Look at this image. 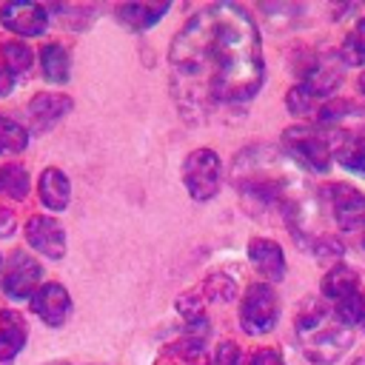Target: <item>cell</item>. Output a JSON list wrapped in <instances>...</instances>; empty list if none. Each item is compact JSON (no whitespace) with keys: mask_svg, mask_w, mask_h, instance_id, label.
Masks as SVG:
<instances>
[{"mask_svg":"<svg viewBox=\"0 0 365 365\" xmlns=\"http://www.w3.org/2000/svg\"><path fill=\"white\" fill-rule=\"evenodd\" d=\"M339 60L345 66H356V68H365V20H359L342 40V51H339Z\"/></svg>","mask_w":365,"mask_h":365,"instance_id":"cell-22","label":"cell"},{"mask_svg":"<svg viewBox=\"0 0 365 365\" xmlns=\"http://www.w3.org/2000/svg\"><path fill=\"white\" fill-rule=\"evenodd\" d=\"M0 23L20 37H40L48 29V11L37 3H3Z\"/></svg>","mask_w":365,"mask_h":365,"instance_id":"cell-9","label":"cell"},{"mask_svg":"<svg viewBox=\"0 0 365 365\" xmlns=\"http://www.w3.org/2000/svg\"><path fill=\"white\" fill-rule=\"evenodd\" d=\"M282 148L305 168L325 174L331 168V134L319 125H291L282 131Z\"/></svg>","mask_w":365,"mask_h":365,"instance_id":"cell-3","label":"cell"},{"mask_svg":"<svg viewBox=\"0 0 365 365\" xmlns=\"http://www.w3.org/2000/svg\"><path fill=\"white\" fill-rule=\"evenodd\" d=\"M354 291H359V277H356V271L348 268V265H331L328 274L322 277V297H325L331 305H334L336 299L354 294Z\"/></svg>","mask_w":365,"mask_h":365,"instance_id":"cell-17","label":"cell"},{"mask_svg":"<svg viewBox=\"0 0 365 365\" xmlns=\"http://www.w3.org/2000/svg\"><path fill=\"white\" fill-rule=\"evenodd\" d=\"M26 345V322L14 311H0V362H11Z\"/></svg>","mask_w":365,"mask_h":365,"instance_id":"cell-16","label":"cell"},{"mask_svg":"<svg viewBox=\"0 0 365 365\" xmlns=\"http://www.w3.org/2000/svg\"><path fill=\"white\" fill-rule=\"evenodd\" d=\"M208 291L214 294V299H231L234 297V282L225 279L222 274H217V277L208 279Z\"/></svg>","mask_w":365,"mask_h":365,"instance_id":"cell-23","label":"cell"},{"mask_svg":"<svg viewBox=\"0 0 365 365\" xmlns=\"http://www.w3.org/2000/svg\"><path fill=\"white\" fill-rule=\"evenodd\" d=\"M328 197H331V214L342 231L365 228V194L362 191L345 182H334L328 188Z\"/></svg>","mask_w":365,"mask_h":365,"instance_id":"cell-8","label":"cell"},{"mask_svg":"<svg viewBox=\"0 0 365 365\" xmlns=\"http://www.w3.org/2000/svg\"><path fill=\"white\" fill-rule=\"evenodd\" d=\"M11 88H14V74L6 66H0V97H9Z\"/></svg>","mask_w":365,"mask_h":365,"instance_id":"cell-26","label":"cell"},{"mask_svg":"<svg viewBox=\"0 0 365 365\" xmlns=\"http://www.w3.org/2000/svg\"><path fill=\"white\" fill-rule=\"evenodd\" d=\"M31 311L51 328L63 325L68 311H71V297L60 282H46L40 285V291L31 297Z\"/></svg>","mask_w":365,"mask_h":365,"instance_id":"cell-11","label":"cell"},{"mask_svg":"<svg viewBox=\"0 0 365 365\" xmlns=\"http://www.w3.org/2000/svg\"><path fill=\"white\" fill-rule=\"evenodd\" d=\"M217 365H240V348L234 342H220V348H217Z\"/></svg>","mask_w":365,"mask_h":365,"instance_id":"cell-24","label":"cell"},{"mask_svg":"<svg viewBox=\"0 0 365 365\" xmlns=\"http://www.w3.org/2000/svg\"><path fill=\"white\" fill-rule=\"evenodd\" d=\"M294 328H297L302 354L314 365H334L354 342L351 328L334 314V308H328L319 299L302 302Z\"/></svg>","mask_w":365,"mask_h":365,"instance_id":"cell-2","label":"cell"},{"mask_svg":"<svg viewBox=\"0 0 365 365\" xmlns=\"http://www.w3.org/2000/svg\"><path fill=\"white\" fill-rule=\"evenodd\" d=\"M71 97L68 94H60V91H40L37 97H31L29 103V128L34 134H43L48 131L51 125H57L68 111H71Z\"/></svg>","mask_w":365,"mask_h":365,"instance_id":"cell-10","label":"cell"},{"mask_svg":"<svg viewBox=\"0 0 365 365\" xmlns=\"http://www.w3.org/2000/svg\"><path fill=\"white\" fill-rule=\"evenodd\" d=\"M182 182H185V191L191 194V200H197V202H205V200L217 197L220 182H222L220 154L211 151V148L191 151L182 163Z\"/></svg>","mask_w":365,"mask_h":365,"instance_id":"cell-4","label":"cell"},{"mask_svg":"<svg viewBox=\"0 0 365 365\" xmlns=\"http://www.w3.org/2000/svg\"><path fill=\"white\" fill-rule=\"evenodd\" d=\"M168 11V3H125V6H120L114 14H117V20L125 26V29H131V31H145V29H151L154 23H160V17Z\"/></svg>","mask_w":365,"mask_h":365,"instance_id":"cell-15","label":"cell"},{"mask_svg":"<svg viewBox=\"0 0 365 365\" xmlns=\"http://www.w3.org/2000/svg\"><path fill=\"white\" fill-rule=\"evenodd\" d=\"M328 134H331L334 157L345 168L365 174V128L348 125V128H336V131H328Z\"/></svg>","mask_w":365,"mask_h":365,"instance_id":"cell-12","label":"cell"},{"mask_svg":"<svg viewBox=\"0 0 365 365\" xmlns=\"http://www.w3.org/2000/svg\"><path fill=\"white\" fill-rule=\"evenodd\" d=\"M359 91L365 94V68H362V74H359Z\"/></svg>","mask_w":365,"mask_h":365,"instance_id":"cell-28","label":"cell"},{"mask_svg":"<svg viewBox=\"0 0 365 365\" xmlns=\"http://www.w3.org/2000/svg\"><path fill=\"white\" fill-rule=\"evenodd\" d=\"M29 145V128H23L17 120L0 114V157L20 154Z\"/></svg>","mask_w":365,"mask_h":365,"instance_id":"cell-20","label":"cell"},{"mask_svg":"<svg viewBox=\"0 0 365 365\" xmlns=\"http://www.w3.org/2000/svg\"><path fill=\"white\" fill-rule=\"evenodd\" d=\"M40 68L48 83H66L71 77V54L60 43H48L40 51Z\"/></svg>","mask_w":365,"mask_h":365,"instance_id":"cell-18","label":"cell"},{"mask_svg":"<svg viewBox=\"0 0 365 365\" xmlns=\"http://www.w3.org/2000/svg\"><path fill=\"white\" fill-rule=\"evenodd\" d=\"M248 365H282V356H279L274 348H262V351H257V354L251 356Z\"/></svg>","mask_w":365,"mask_h":365,"instance_id":"cell-25","label":"cell"},{"mask_svg":"<svg viewBox=\"0 0 365 365\" xmlns=\"http://www.w3.org/2000/svg\"><path fill=\"white\" fill-rule=\"evenodd\" d=\"M248 259L268 282H279L285 277V254L268 237H254L248 242Z\"/></svg>","mask_w":365,"mask_h":365,"instance_id":"cell-13","label":"cell"},{"mask_svg":"<svg viewBox=\"0 0 365 365\" xmlns=\"http://www.w3.org/2000/svg\"><path fill=\"white\" fill-rule=\"evenodd\" d=\"M354 365H365V359H356V362H354Z\"/></svg>","mask_w":365,"mask_h":365,"instance_id":"cell-29","label":"cell"},{"mask_svg":"<svg viewBox=\"0 0 365 365\" xmlns=\"http://www.w3.org/2000/svg\"><path fill=\"white\" fill-rule=\"evenodd\" d=\"M362 248H365V228H362Z\"/></svg>","mask_w":365,"mask_h":365,"instance_id":"cell-30","label":"cell"},{"mask_svg":"<svg viewBox=\"0 0 365 365\" xmlns=\"http://www.w3.org/2000/svg\"><path fill=\"white\" fill-rule=\"evenodd\" d=\"M37 194H40V202H43L48 211H63V208H68V200H71L68 177H66L60 168H43V174H40V180H37Z\"/></svg>","mask_w":365,"mask_h":365,"instance_id":"cell-14","label":"cell"},{"mask_svg":"<svg viewBox=\"0 0 365 365\" xmlns=\"http://www.w3.org/2000/svg\"><path fill=\"white\" fill-rule=\"evenodd\" d=\"M31 182H29V171L20 163H6L0 165V194L11 197V200H23L29 194Z\"/></svg>","mask_w":365,"mask_h":365,"instance_id":"cell-19","label":"cell"},{"mask_svg":"<svg viewBox=\"0 0 365 365\" xmlns=\"http://www.w3.org/2000/svg\"><path fill=\"white\" fill-rule=\"evenodd\" d=\"M40 262L26 254V251H14L6 262V271H3V291L6 297L11 299H31L37 291H40Z\"/></svg>","mask_w":365,"mask_h":365,"instance_id":"cell-6","label":"cell"},{"mask_svg":"<svg viewBox=\"0 0 365 365\" xmlns=\"http://www.w3.org/2000/svg\"><path fill=\"white\" fill-rule=\"evenodd\" d=\"M48 365H68V362H48Z\"/></svg>","mask_w":365,"mask_h":365,"instance_id":"cell-31","label":"cell"},{"mask_svg":"<svg viewBox=\"0 0 365 365\" xmlns=\"http://www.w3.org/2000/svg\"><path fill=\"white\" fill-rule=\"evenodd\" d=\"M26 240L34 251H40L48 259H60L66 254V231L54 217L46 214H34L26 220Z\"/></svg>","mask_w":365,"mask_h":365,"instance_id":"cell-7","label":"cell"},{"mask_svg":"<svg viewBox=\"0 0 365 365\" xmlns=\"http://www.w3.org/2000/svg\"><path fill=\"white\" fill-rule=\"evenodd\" d=\"M171 86L185 106L245 103L265 83L259 31L237 3L200 9L168 46Z\"/></svg>","mask_w":365,"mask_h":365,"instance_id":"cell-1","label":"cell"},{"mask_svg":"<svg viewBox=\"0 0 365 365\" xmlns=\"http://www.w3.org/2000/svg\"><path fill=\"white\" fill-rule=\"evenodd\" d=\"M14 231V214L9 208H0V237H9Z\"/></svg>","mask_w":365,"mask_h":365,"instance_id":"cell-27","label":"cell"},{"mask_svg":"<svg viewBox=\"0 0 365 365\" xmlns=\"http://www.w3.org/2000/svg\"><path fill=\"white\" fill-rule=\"evenodd\" d=\"M0 54H3V66H6L14 77L26 74V71L31 68V63H34V54H31V48H29L23 40H6L3 48H0Z\"/></svg>","mask_w":365,"mask_h":365,"instance_id":"cell-21","label":"cell"},{"mask_svg":"<svg viewBox=\"0 0 365 365\" xmlns=\"http://www.w3.org/2000/svg\"><path fill=\"white\" fill-rule=\"evenodd\" d=\"M279 317V299L268 282H254L245 288L240 302V325L251 336H262L277 325Z\"/></svg>","mask_w":365,"mask_h":365,"instance_id":"cell-5","label":"cell"}]
</instances>
